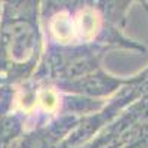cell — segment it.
<instances>
[{
    "instance_id": "cell-1",
    "label": "cell",
    "mask_w": 148,
    "mask_h": 148,
    "mask_svg": "<svg viewBox=\"0 0 148 148\" xmlns=\"http://www.w3.org/2000/svg\"><path fill=\"white\" fill-rule=\"evenodd\" d=\"M77 37L83 40H92L99 33L101 28V15L92 8H84L79 12V15L74 21Z\"/></svg>"
},
{
    "instance_id": "cell-2",
    "label": "cell",
    "mask_w": 148,
    "mask_h": 148,
    "mask_svg": "<svg viewBox=\"0 0 148 148\" xmlns=\"http://www.w3.org/2000/svg\"><path fill=\"white\" fill-rule=\"evenodd\" d=\"M51 31H52V36L55 37V40L61 43H70L77 36L74 22L67 12H62V14H58L53 16L51 22Z\"/></svg>"
},
{
    "instance_id": "cell-3",
    "label": "cell",
    "mask_w": 148,
    "mask_h": 148,
    "mask_svg": "<svg viewBox=\"0 0 148 148\" xmlns=\"http://www.w3.org/2000/svg\"><path fill=\"white\" fill-rule=\"evenodd\" d=\"M37 102L40 104V107L47 111V113H55L59 107V98L58 93L52 89H45L39 93V98H37Z\"/></svg>"
}]
</instances>
